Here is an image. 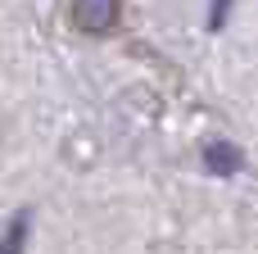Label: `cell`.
Listing matches in <instances>:
<instances>
[{
    "label": "cell",
    "mask_w": 258,
    "mask_h": 254,
    "mask_svg": "<svg viewBox=\"0 0 258 254\" xmlns=\"http://www.w3.org/2000/svg\"><path fill=\"white\" fill-rule=\"evenodd\" d=\"M68 9H73V23H77L82 32H109V27L118 23L122 0H73Z\"/></svg>",
    "instance_id": "6da1fadb"
},
{
    "label": "cell",
    "mask_w": 258,
    "mask_h": 254,
    "mask_svg": "<svg viewBox=\"0 0 258 254\" xmlns=\"http://www.w3.org/2000/svg\"><path fill=\"white\" fill-rule=\"evenodd\" d=\"M204 168H209L213 177H236V173L245 168V155H240V145H231V141H204Z\"/></svg>",
    "instance_id": "7a4b0ae2"
},
{
    "label": "cell",
    "mask_w": 258,
    "mask_h": 254,
    "mask_svg": "<svg viewBox=\"0 0 258 254\" xmlns=\"http://www.w3.org/2000/svg\"><path fill=\"white\" fill-rule=\"evenodd\" d=\"M27 232H32V214L23 209V214H14V218H9V227H5V236H0V254H23Z\"/></svg>",
    "instance_id": "3957f363"
},
{
    "label": "cell",
    "mask_w": 258,
    "mask_h": 254,
    "mask_svg": "<svg viewBox=\"0 0 258 254\" xmlns=\"http://www.w3.org/2000/svg\"><path fill=\"white\" fill-rule=\"evenodd\" d=\"M227 14H231V0H213L209 5V32H222L227 27Z\"/></svg>",
    "instance_id": "277c9868"
}]
</instances>
